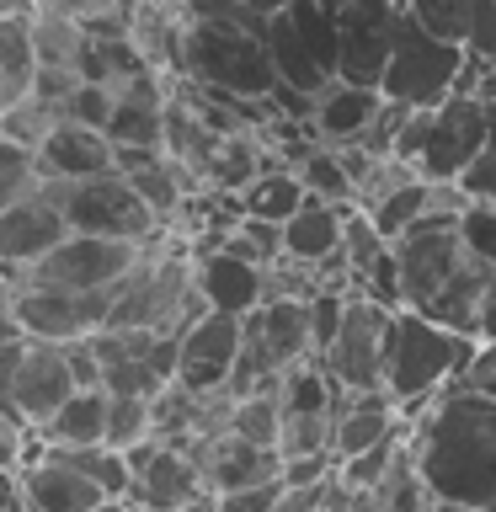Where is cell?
<instances>
[{"mask_svg":"<svg viewBox=\"0 0 496 512\" xmlns=\"http://www.w3.org/2000/svg\"><path fill=\"white\" fill-rule=\"evenodd\" d=\"M406 448L422 486L432 491V502L496 512V400L491 395L448 384L411 422Z\"/></svg>","mask_w":496,"mask_h":512,"instance_id":"obj_1","label":"cell"},{"mask_svg":"<svg viewBox=\"0 0 496 512\" xmlns=\"http://www.w3.org/2000/svg\"><path fill=\"white\" fill-rule=\"evenodd\" d=\"M182 6L187 16L176 32V70L230 102H267L278 86L267 54V16L246 0H182Z\"/></svg>","mask_w":496,"mask_h":512,"instance_id":"obj_2","label":"cell"},{"mask_svg":"<svg viewBox=\"0 0 496 512\" xmlns=\"http://www.w3.org/2000/svg\"><path fill=\"white\" fill-rule=\"evenodd\" d=\"M475 336H459V331H443L432 326L427 315L416 310H395L390 315V331H384V363H379V384L390 390L395 411L416 422L432 400H438L448 384L464 379V368L475 358Z\"/></svg>","mask_w":496,"mask_h":512,"instance_id":"obj_3","label":"cell"},{"mask_svg":"<svg viewBox=\"0 0 496 512\" xmlns=\"http://www.w3.org/2000/svg\"><path fill=\"white\" fill-rule=\"evenodd\" d=\"M459 70H464V43L432 38L427 27H416L406 11H400L390 59H384L379 75V96L390 107H438L443 96L459 91Z\"/></svg>","mask_w":496,"mask_h":512,"instance_id":"obj_4","label":"cell"},{"mask_svg":"<svg viewBox=\"0 0 496 512\" xmlns=\"http://www.w3.org/2000/svg\"><path fill=\"white\" fill-rule=\"evenodd\" d=\"M267 54L278 86L315 96L336 80V22L320 0H288L267 16Z\"/></svg>","mask_w":496,"mask_h":512,"instance_id":"obj_5","label":"cell"},{"mask_svg":"<svg viewBox=\"0 0 496 512\" xmlns=\"http://www.w3.org/2000/svg\"><path fill=\"white\" fill-rule=\"evenodd\" d=\"M43 192L64 214V230H75V235L128 240V246L160 240V219L144 208V198L123 182L118 171L86 176V182H43Z\"/></svg>","mask_w":496,"mask_h":512,"instance_id":"obj_6","label":"cell"},{"mask_svg":"<svg viewBox=\"0 0 496 512\" xmlns=\"http://www.w3.org/2000/svg\"><path fill=\"white\" fill-rule=\"evenodd\" d=\"M480 144H486V102L470 91H454L427 112V139L416 150L411 171L432 187H454L475 166Z\"/></svg>","mask_w":496,"mask_h":512,"instance_id":"obj_7","label":"cell"},{"mask_svg":"<svg viewBox=\"0 0 496 512\" xmlns=\"http://www.w3.org/2000/svg\"><path fill=\"white\" fill-rule=\"evenodd\" d=\"M390 304L368 299L363 288H352L342 304V326L320 352V368L331 374L336 390H368L379 384V363H384V331H390Z\"/></svg>","mask_w":496,"mask_h":512,"instance_id":"obj_8","label":"cell"},{"mask_svg":"<svg viewBox=\"0 0 496 512\" xmlns=\"http://www.w3.org/2000/svg\"><path fill=\"white\" fill-rule=\"evenodd\" d=\"M11 315H16V326H22L27 342H80V336L107 326V288L75 294V288L16 278Z\"/></svg>","mask_w":496,"mask_h":512,"instance_id":"obj_9","label":"cell"},{"mask_svg":"<svg viewBox=\"0 0 496 512\" xmlns=\"http://www.w3.org/2000/svg\"><path fill=\"white\" fill-rule=\"evenodd\" d=\"M331 22H336V80L379 86L395 27H400V6L395 0H342L331 11Z\"/></svg>","mask_w":496,"mask_h":512,"instance_id":"obj_10","label":"cell"},{"mask_svg":"<svg viewBox=\"0 0 496 512\" xmlns=\"http://www.w3.org/2000/svg\"><path fill=\"white\" fill-rule=\"evenodd\" d=\"M123 459H128V470H134V480H128V502H134L139 512H182V507L198 502V496H208L198 459H192L182 443L144 438V443L128 448Z\"/></svg>","mask_w":496,"mask_h":512,"instance_id":"obj_11","label":"cell"},{"mask_svg":"<svg viewBox=\"0 0 496 512\" xmlns=\"http://www.w3.org/2000/svg\"><path fill=\"white\" fill-rule=\"evenodd\" d=\"M134 256H139V246H128V240H102V235H75V230H70L54 251L43 256V262H32L22 278L54 283V288H75V294H91V288L118 283Z\"/></svg>","mask_w":496,"mask_h":512,"instance_id":"obj_12","label":"cell"},{"mask_svg":"<svg viewBox=\"0 0 496 512\" xmlns=\"http://www.w3.org/2000/svg\"><path fill=\"white\" fill-rule=\"evenodd\" d=\"M235 352H240V315L203 310L176 336V374L171 379L192 395H219L235 374Z\"/></svg>","mask_w":496,"mask_h":512,"instance_id":"obj_13","label":"cell"},{"mask_svg":"<svg viewBox=\"0 0 496 512\" xmlns=\"http://www.w3.org/2000/svg\"><path fill=\"white\" fill-rule=\"evenodd\" d=\"M75 390H80V384H75V374H70L64 342H27L22 363H16V379H11V390H6V400H0V406L16 411L32 432H38Z\"/></svg>","mask_w":496,"mask_h":512,"instance_id":"obj_14","label":"cell"},{"mask_svg":"<svg viewBox=\"0 0 496 512\" xmlns=\"http://www.w3.org/2000/svg\"><path fill=\"white\" fill-rule=\"evenodd\" d=\"M224 235H203L198 246H192V288H198V299L208 304V310L219 315H246L262 304V272L256 262H240V256H230L219 246Z\"/></svg>","mask_w":496,"mask_h":512,"instance_id":"obj_15","label":"cell"},{"mask_svg":"<svg viewBox=\"0 0 496 512\" xmlns=\"http://www.w3.org/2000/svg\"><path fill=\"white\" fill-rule=\"evenodd\" d=\"M64 235H70L64 230V214L54 208V198H48L43 187L22 203H6L0 208V267H6V278L16 283L32 262H43Z\"/></svg>","mask_w":496,"mask_h":512,"instance_id":"obj_16","label":"cell"},{"mask_svg":"<svg viewBox=\"0 0 496 512\" xmlns=\"http://www.w3.org/2000/svg\"><path fill=\"white\" fill-rule=\"evenodd\" d=\"M166 96L155 70L112 86V118H107V144L112 150H166Z\"/></svg>","mask_w":496,"mask_h":512,"instance_id":"obj_17","label":"cell"},{"mask_svg":"<svg viewBox=\"0 0 496 512\" xmlns=\"http://www.w3.org/2000/svg\"><path fill=\"white\" fill-rule=\"evenodd\" d=\"M16 496H22V512H102L107 507V496L86 475L59 464L54 454H43V448L38 459H27L16 470Z\"/></svg>","mask_w":496,"mask_h":512,"instance_id":"obj_18","label":"cell"},{"mask_svg":"<svg viewBox=\"0 0 496 512\" xmlns=\"http://www.w3.org/2000/svg\"><path fill=\"white\" fill-rule=\"evenodd\" d=\"M379 107H384V96L374 86H347V80H331V86L315 91V102H310L315 139L331 144V150H352V144L374 128Z\"/></svg>","mask_w":496,"mask_h":512,"instance_id":"obj_19","label":"cell"},{"mask_svg":"<svg viewBox=\"0 0 496 512\" xmlns=\"http://www.w3.org/2000/svg\"><path fill=\"white\" fill-rule=\"evenodd\" d=\"M38 166L43 182H86V176L112 171V144L102 128H80V123H54L38 144Z\"/></svg>","mask_w":496,"mask_h":512,"instance_id":"obj_20","label":"cell"},{"mask_svg":"<svg viewBox=\"0 0 496 512\" xmlns=\"http://www.w3.org/2000/svg\"><path fill=\"white\" fill-rule=\"evenodd\" d=\"M342 208L347 203H320L304 192V203L283 219V262L315 267L320 256H331L342 246Z\"/></svg>","mask_w":496,"mask_h":512,"instance_id":"obj_21","label":"cell"},{"mask_svg":"<svg viewBox=\"0 0 496 512\" xmlns=\"http://www.w3.org/2000/svg\"><path fill=\"white\" fill-rule=\"evenodd\" d=\"M400 432H411V422L400 416L395 406H352V411H336L331 416V464H342L352 454H363V448H374L384 438H400Z\"/></svg>","mask_w":496,"mask_h":512,"instance_id":"obj_22","label":"cell"},{"mask_svg":"<svg viewBox=\"0 0 496 512\" xmlns=\"http://www.w3.org/2000/svg\"><path fill=\"white\" fill-rule=\"evenodd\" d=\"M102 427H107V390H75V395L38 427V443H48V448L102 443Z\"/></svg>","mask_w":496,"mask_h":512,"instance_id":"obj_23","label":"cell"},{"mask_svg":"<svg viewBox=\"0 0 496 512\" xmlns=\"http://www.w3.org/2000/svg\"><path fill=\"white\" fill-rule=\"evenodd\" d=\"M240 219H267V224H283L294 208L304 203V187H299V176L294 171H283V166H267V171H256L246 187H240Z\"/></svg>","mask_w":496,"mask_h":512,"instance_id":"obj_24","label":"cell"},{"mask_svg":"<svg viewBox=\"0 0 496 512\" xmlns=\"http://www.w3.org/2000/svg\"><path fill=\"white\" fill-rule=\"evenodd\" d=\"M43 454H54L59 464H70V470H80V475H86L96 491L107 496V502H123V496H128V480H134V470H128V459L118 454V448H107V443L48 448V443H43Z\"/></svg>","mask_w":496,"mask_h":512,"instance_id":"obj_25","label":"cell"},{"mask_svg":"<svg viewBox=\"0 0 496 512\" xmlns=\"http://www.w3.org/2000/svg\"><path fill=\"white\" fill-rule=\"evenodd\" d=\"M32 75H38V59H32V32L27 22H0V112L27 102L32 96Z\"/></svg>","mask_w":496,"mask_h":512,"instance_id":"obj_26","label":"cell"},{"mask_svg":"<svg viewBox=\"0 0 496 512\" xmlns=\"http://www.w3.org/2000/svg\"><path fill=\"white\" fill-rule=\"evenodd\" d=\"M118 176L139 192L144 208H150V214H155L160 224L182 214V203H187V182H182V176H187V171L176 166V160L160 155V160H150V166H139V171H118Z\"/></svg>","mask_w":496,"mask_h":512,"instance_id":"obj_27","label":"cell"},{"mask_svg":"<svg viewBox=\"0 0 496 512\" xmlns=\"http://www.w3.org/2000/svg\"><path fill=\"white\" fill-rule=\"evenodd\" d=\"M278 406L283 416H299V411H336V384L331 374L320 368V358H299L278 374Z\"/></svg>","mask_w":496,"mask_h":512,"instance_id":"obj_28","label":"cell"},{"mask_svg":"<svg viewBox=\"0 0 496 512\" xmlns=\"http://www.w3.org/2000/svg\"><path fill=\"white\" fill-rule=\"evenodd\" d=\"M278 427H283L278 390H256V395L230 400V427H224L230 438L256 443V448H278Z\"/></svg>","mask_w":496,"mask_h":512,"instance_id":"obj_29","label":"cell"},{"mask_svg":"<svg viewBox=\"0 0 496 512\" xmlns=\"http://www.w3.org/2000/svg\"><path fill=\"white\" fill-rule=\"evenodd\" d=\"M299 187L310 192L320 203H352V176L342 166V155L331 150V144H310V150H299Z\"/></svg>","mask_w":496,"mask_h":512,"instance_id":"obj_30","label":"cell"},{"mask_svg":"<svg viewBox=\"0 0 496 512\" xmlns=\"http://www.w3.org/2000/svg\"><path fill=\"white\" fill-rule=\"evenodd\" d=\"M27 32H32V59H38V70H70L75 48L86 43L80 22H64V16H48V11L32 16Z\"/></svg>","mask_w":496,"mask_h":512,"instance_id":"obj_31","label":"cell"},{"mask_svg":"<svg viewBox=\"0 0 496 512\" xmlns=\"http://www.w3.org/2000/svg\"><path fill=\"white\" fill-rule=\"evenodd\" d=\"M155 438L150 432V400L144 395H107V427H102V443L128 454L134 443Z\"/></svg>","mask_w":496,"mask_h":512,"instance_id":"obj_32","label":"cell"},{"mask_svg":"<svg viewBox=\"0 0 496 512\" xmlns=\"http://www.w3.org/2000/svg\"><path fill=\"white\" fill-rule=\"evenodd\" d=\"M310 454H331V411L283 416V427H278V459H310Z\"/></svg>","mask_w":496,"mask_h":512,"instance_id":"obj_33","label":"cell"},{"mask_svg":"<svg viewBox=\"0 0 496 512\" xmlns=\"http://www.w3.org/2000/svg\"><path fill=\"white\" fill-rule=\"evenodd\" d=\"M43 187V166H38V150H22V144L0 139V208L6 203H22Z\"/></svg>","mask_w":496,"mask_h":512,"instance_id":"obj_34","label":"cell"},{"mask_svg":"<svg viewBox=\"0 0 496 512\" xmlns=\"http://www.w3.org/2000/svg\"><path fill=\"white\" fill-rule=\"evenodd\" d=\"M406 438H411V432H400V438H384V443H374V448H363V454L342 459V464H336V480H342L347 491H374L379 480H384V470L395 464V454L406 448Z\"/></svg>","mask_w":496,"mask_h":512,"instance_id":"obj_35","label":"cell"},{"mask_svg":"<svg viewBox=\"0 0 496 512\" xmlns=\"http://www.w3.org/2000/svg\"><path fill=\"white\" fill-rule=\"evenodd\" d=\"M464 203H491L496 208V102H486V144H480L475 166L454 182Z\"/></svg>","mask_w":496,"mask_h":512,"instance_id":"obj_36","label":"cell"},{"mask_svg":"<svg viewBox=\"0 0 496 512\" xmlns=\"http://www.w3.org/2000/svg\"><path fill=\"white\" fill-rule=\"evenodd\" d=\"M416 27H427L432 38L464 43V22H470V0H406L400 6Z\"/></svg>","mask_w":496,"mask_h":512,"instance_id":"obj_37","label":"cell"},{"mask_svg":"<svg viewBox=\"0 0 496 512\" xmlns=\"http://www.w3.org/2000/svg\"><path fill=\"white\" fill-rule=\"evenodd\" d=\"M48 128H54V112H48V107H38L32 96H27V102H16V107H6V112H0V139L22 144V150H38Z\"/></svg>","mask_w":496,"mask_h":512,"instance_id":"obj_38","label":"cell"},{"mask_svg":"<svg viewBox=\"0 0 496 512\" xmlns=\"http://www.w3.org/2000/svg\"><path fill=\"white\" fill-rule=\"evenodd\" d=\"M459 235L470 256H480L491 272H496V208L491 203H464L459 208Z\"/></svg>","mask_w":496,"mask_h":512,"instance_id":"obj_39","label":"cell"},{"mask_svg":"<svg viewBox=\"0 0 496 512\" xmlns=\"http://www.w3.org/2000/svg\"><path fill=\"white\" fill-rule=\"evenodd\" d=\"M107 118H112V86H91V80H80L70 102L59 107V123H80V128H107Z\"/></svg>","mask_w":496,"mask_h":512,"instance_id":"obj_40","label":"cell"},{"mask_svg":"<svg viewBox=\"0 0 496 512\" xmlns=\"http://www.w3.org/2000/svg\"><path fill=\"white\" fill-rule=\"evenodd\" d=\"M464 48L480 64H496V0H470V22H464Z\"/></svg>","mask_w":496,"mask_h":512,"instance_id":"obj_41","label":"cell"},{"mask_svg":"<svg viewBox=\"0 0 496 512\" xmlns=\"http://www.w3.org/2000/svg\"><path fill=\"white\" fill-rule=\"evenodd\" d=\"M283 496V480H262V486H240V491H219L214 512H272Z\"/></svg>","mask_w":496,"mask_h":512,"instance_id":"obj_42","label":"cell"},{"mask_svg":"<svg viewBox=\"0 0 496 512\" xmlns=\"http://www.w3.org/2000/svg\"><path fill=\"white\" fill-rule=\"evenodd\" d=\"M27 422L16 411L0 406V470H22V459H27Z\"/></svg>","mask_w":496,"mask_h":512,"instance_id":"obj_43","label":"cell"},{"mask_svg":"<svg viewBox=\"0 0 496 512\" xmlns=\"http://www.w3.org/2000/svg\"><path fill=\"white\" fill-rule=\"evenodd\" d=\"M464 390H475V395H491L496 400V342H480L475 347V358H470V368H464Z\"/></svg>","mask_w":496,"mask_h":512,"instance_id":"obj_44","label":"cell"},{"mask_svg":"<svg viewBox=\"0 0 496 512\" xmlns=\"http://www.w3.org/2000/svg\"><path fill=\"white\" fill-rule=\"evenodd\" d=\"M278 480H283V486H320V480H331V454H310V459H283Z\"/></svg>","mask_w":496,"mask_h":512,"instance_id":"obj_45","label":"cell"},{"mask_svg":"<svg viewBox=\"0 0 496 512\" xmlns=\"http://www.w3.org/2000/svg\"><path fill=\"white\" fill-rule=\"evenodd\" d=\"M112 6H123V0H38V11H48V16H64V22H80V27H86L91 16L112 11Z\"/></svg>","mask_w":496,"mask_h":512,"instance_id":"obj_46","label":"cell"},{"mask_svg":"<svg viewBox=\"0 0 496 512\" xmlns=\"http://www.w3.org/2000/svg\"><path fill=\"white\" fill-rule=\"evenodd\" d=\"M320 496H326V480H320V486H283V496H278L272 512H315Z\"/></svg>","mask_w":496,"mask_h":512,"instance_id":"obj_47","label":"cell"},{"mask_svg":"<svg viewBox=\"0 0 496 512\" xmlns=\"http://www.w3.org/2000/svg\"><path fill=\"white\" fill-rule=\"evenodd\" d=\"M22 352H27V336H6V342H0V400H6V390H11Z\"/></svg>","mask_w":496,"mask_h":512,"instance_id":"obj_48","label":"cell"},{"mask_svg":"<svg viewBox=\"0 0 496 512\" xmlns=\"http://www.w3.org/2000/svg\"><path fill=\"white\" fill-rule=\"evenodd\" d=\"M11 294H16V283L6 278V267H0V342H6V336H22V326H16V315H11Z\"/></svg>","mask_w":496,"mask_h":512,"instance_id":"obj_49","label":"cell"},{"mask_svg":"<svg viewBox=\"0 0 496 512\" xmlns=\"http://www.w3.org/2000/svg\"><path fill=\"white\" fill-rule=\"evenodd\" d=\"M480 342H496V278H491V288H486V304H480Z\"/></svg>","mask_w":496,"mask_h":512,"instance_id":"obj_50","label":"cell"},{"mask_svg":"<svg viewBox=\"0 0 496 512\" xmlns=\"http://www.w3.org/2000/svg\"><path fill=\"white\" fill-rule=\"evenodd\" d=\"M38 0H0V22H32Z\"/></svg>","mask_w":496,"mask_h":512,"instance_id":"obj_51","label":"cell"},{"mask_svg":"<svg viewBox=\"0 0 496 512\" xmlns=\"http://www.w3.org/2000/svg\"><path fill=\"white\" fill-rule=\"evenodd\" d=\"M475 96H480V102H496V64H486V70H480Z\"/></svg>","mask_w":496,"mask_h":512,"instance_id":"obj_52","label":"cell"},{"mask_svg":"<svg viewBox=\"0 0 496 512\" xmlns=\"http://www.w3.org/2000/svg\"><path fill=\"white\" fill-rule=\"evenodd\" d=\"M22 496H16V470H0V507H16Z\"/></svg>","mask_w":496,"mask_h":512,"instance_id":"obj_53","label":"cell"},{"mask_svg":"<svg viewBox=\"0 0 496 512\" xmlns=\"http://www.w3.org/2000/svg\"><path fill=\"white\" fill-rule=\"evenodd\" d=\"M246 6H256V11H262V16H272V11H278V6H288V0H246Z\"/></svg>","mask_w":496,"mask_h":512,"instance_id":"obj_54","label":"cell"},{"mask_svg":"<svg viewBox=\"0 0 496 512\" xmlns=\"http://www.w3.org/2000/svg\"><path fill=\"white\" fill-rule=\"evenodd\" d=\"M432 512H475V507H459V502H438Z\"/></svg>","mask_w":496,"mask_h":512,"instance_id":"obj_55","label":"cell"},{"mask_svg":"<svg viewBox=\"0 0 496 512\" xmlns=\"http://www.w3.org/2000/svg\"><path fill=\"white\" fill-rule=\"evenodd\" d=\"M0 512H22V502H16V507H0Z\"/></svg>","mask_w":496,"mask_h":512,"instance_id":"obj_56","label":"cell"}]
</instances>
